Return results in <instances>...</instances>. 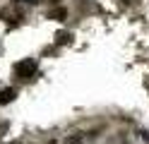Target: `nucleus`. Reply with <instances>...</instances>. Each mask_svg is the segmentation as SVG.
<instances>
[{
    "label": "nucleus",
    "mask_w": 149,
    "mask_h": 144,
    "mask_svg": "<svg viewBox=\"0 0 149 144\" xmlns=\"http://www.w3.org/2000/svg\"><path fill=\"white\" fill-rule=\"evenodd\" d=\"M65 17H68V10H65V7H55V10L48 12V19H55V22H63Z\"/></svg>",
    "instance_id": "3"
},
{
    "label": "nucleus",
    "mask_w": 149,
    "mask_h": 144,
    "mask_svg": "<svg viewBox=\"0 0 149 144\" xmlns=\"http://www.w3.org/2000/svg\"><path fill=\"white\" fill-rule=\"evenodd\" d=\"M24 3H31V5H36V3H39V0H24Z\"/></svg>",
    "instance_id": "6"
},
{
    "label": "nucleus",
    "mask_w": 149,
    "mask_h": 144,
    "mask_svg": "<svg viewBox=\"0 0 149 144\" xmlns=\"http://www.w3.org/2000/svg\"><path fill=\"white\" fill-rule=\"evenodd\" d=\"M15 96H17L15 89H5V91H0V103H10Z\"/></svg>",
    "instance_id": "4"
},
{
    "label": "nucleus",
    "mask_w": 149,
    "mask_h": 144,
    "mask_svg": "<svg viewBox=\"0 0 149 144\" xmlns=\"http://www.w3.org/2000/svg\"><path fill=\"white\" fill-rule=\"evenodd\" d=\"M48 3H53V5H60V0H48Z\"/></svg>",
    "instance_id": "7"
},
{
    "label": "nucleus",
    "mask_w": 149,
    "mask_h": 144,
    "mask_svg": "<svg viewBox=\"0 0 149 144\" xmlns=\"http://www.w3.org/2000/svg\"><path fill=\"white\" fill-rule=\"evenodd\" d=\"M63 144H84V132H72L63 139Z\"/></svg>",
    "instance_id": "2"
},
{
    "label": "nucleus",
    "mask_w": 149,
    "mask_h": 144,
    "mask_svg": "<svg viewBox=\"0 0 149 144\" xmlns=\"http://www.w3.org/2000/svg\"><path fill=\"white\" fill-rule=\"evenodd\" d=\"M17 74H19V79H31L36 74V60H24L17 65Z\"/></svg>",
    "instance_id": "1"
},
{
    "label": "nucleus",
    "mask_w": 149,
    "mask_h": 144,
    "mask_svg": "<svg viewBox=\"0 0 149 144\" xmlns=\"http://www.w3.org/2000/svg\"><path fill=\"white\" fill-rule=\"evenodd\" d=\"M46 144H60L58 139H48V142H46Z\"/></svg>",
    "instance_id": "5"
}]
</instances>
